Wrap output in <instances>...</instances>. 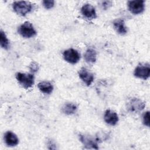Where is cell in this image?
<instances>
[{
	"instance_id": "6da1fadb",
	"label": "cell",
	"mask_w": 150,
	"mask_h": 150,
	"mask_svg": "<svg viewBox=\"0 0 150 150\" xmlns=\"http://www.w3.org/2000/svg\"><path fill=\"white\" fill-rule=\"evenodd\" d=\"M12 8L17 14L25 16L32 10V5L28 1H15L12 4Z\"/></svg>"
},
{
	"instance_id": "7a4b0ae2",
	"label": "cell",
	"mask_w": 150,
	"mask_h": 150,
	"mask_svg": "<svg viewBox=\"0 0 150 150\" xmlns=\"http://www.w3.org/2000/svg\"><path fill=\"white\" fill-rule=\"evenodd\" d=\"M16 79L19 83L26 89L31 87L34 84V76L32 74L18 72L16 74Z\"/></svg>"
},
{
	"instance_id": "3957f363",
	"label": "cell",
	"mask_w": 150,
	"mask_h": 150,
	"mask_svg": "<svg viewBox=\"0 0 150 150\" xmlns=\"http://www.w3.org/2000/svg\"><path fill=\"white\" fill-rule=\"evenodd\" d=\"M18 33L25 38H30L36 35V31L32 24L28 21L25 22L18 28Z\"/></svg>"
},
{
	"instance_id": "277c9868",
	"label": "cell",
	"mask_w": 150,
	"mask_h": 150,
	"mask_svg": "<svg viewBox=\"0 0 150 150\" xmlns=\"http://www.w3.org/2000/svg\"><path fill=\"white\" fill-rule=\"evenodd\" d=\"M127 107L130 112H138L144 108L145 103L139 98H132L128 101Z\"/></svg>"
},
{
	"instance_id": "5b68a950",
	"label": "cell",
	"mask_w": 150,
	"mask_h": 150,
	"mask_svg": "<svg viewBox=\"0 0 150 150\" xmlns=\"http://www.w3.org/2000/svg\"><path fill=\"white\" fill-rule=\"evenodd\" d=\"M145 1L143 0H134L128 2L129 11L133 14H139L144 11Z\"/></svg>"
},
{
	"instance_id": "8992f818",
	"label": "cell",
	"mask_w": 150,
	"mask_h": 150,
	"mask_svg": "<svg viewBox=\"0 0 150 150\" xmlns=\"http://www.w3.org/2000/svg\"><path fill=\"white\" fill-rule=\"evenodd\" d=\"M150 74V67L149 64L138 65L135 69L134 75L138 78L146 80Z\"/></svg>"
},
{
	"instance_id": "52a82bcc",
	"label": "cell",
	"mask_w": 150,
	"mask_h": 150,
	"mask_svg": "<svg viewBox=\"0 0 150 150\" xmlns=\"http://www.w3.org/2000/svg\"><path fill=\"white\" fill-rule=\"evenodd\" d=\"M64 59L68 63L75 64L79 62L80 58V54L77 50L73 49H69L64 50L63 53Z\"/></svg>"
},
{
	"instance_id": "ba28073f",
	"label": "cell",
	"mask_w": 150,
	"mask_h": 150,
	"mask_svg": "<svg viewBox=\"0 0 150 150\" xmlns=\"http://www.w3.org/2000/svg\"><path fill=\"white\" fill-rule=\"evenodd\" d=\"M79 138L80 141L83 144L86 148H93V149H98V138L94 139L93 138L90 137L89 136L86 135H79Z\"/></svg>"
},
{
	"instance_id": "9c48e42d",
	"label": "cell",
	"mask_w": 150,
	"mask_h": 150,
	"mask_svg": "<svg viewBox=\"0 0 150 150\" xmlns=\"http://www.w3.org/2000/svg\"><path fill=\"white\" fill-rule=\"evenodd\" d=\"M79 76L81 80L87 86L91 84L94 80V75L93 73L88 71L86 68H81L79 71Z\"/></svg>"
},
{
	"instance_id": "30bf717a",
	"label": "cell",
	"mask_w": 150,
	"mask_h": 150,
	"mask_svg": "<svg viewBox=\"0 0 150 150\" xmlns=\"http://www.w3.org/2000/svg\"><path fill=\"white\" fill-rule=\"evenodd\" d=\"M81 12L84 17L88 19H93L97 17L95 8L89 4H86L81 7Z\"/></svg>"
},
{
	"instance_id": "8fae6325",
	"label": "cell",
	"mask_w": 150,
	"mask_h": 150,
	"mask_svg": "<svg viewBox=\"0 0 150 150\" xmlns=\"http://www.w3.org/2000/svg\"><path fill=\"white\" fill-rule=\"evenodd\" d=\"M104 120L107 124L114 126L117 124L119 118L115 112L110 110H107L104 113Z\"/></svg>"
},
{
	"instance_id": "7c38bea8",
	"label": "cell",
	"mask_w": 150,
	"mask_h": 150,
	"mask_svg": "<svg viewBox=\"0 0 150 150\" xmlns=\"http://www.w3.org/2000/svg\"><path fill=\"white\" fill-rule=\"evenodd\" d=\"M4 140L9 146H14L18 144L19 139L16 135L11 131L6 132L4 135Z\"/></svg>"
},
{
	"instance_id": "4fadbf2b",
	"label": "cell",
	"mask_w": 150,
	"mask_h": 150,
	"mask_svg": "<svg viewBox=\"0 0 150 150\" xmlns=\"http://www.w3.org/2000/svg\"><path fill=\"white\" fill-rule=\"evenodd\" d=\"M113 25L114 29L119 34L125 35L127 33V30L126 29V27L125 26L124 20L121 19H115L113 22Z\"/></svg>"
},
{
	"instance_id": "5bb4252c",
	"label": "cell",
	"mask_w": 150,
	"mask_h": 150,
	"mask_svg": "<svg viewBox=\"0 0 150 150\" xmlns=\"http://www.w3.org/2000/svg\"><path fill=\"white\" fill-rule=\"evenodd\" d=\"M38 87L39 90L45 94H50L53 90V85L49 81H41L38 83Z\"/></svg>"
},
{
	"instance_id": "9a60e30c",
	"label": "cell",
	"mask_w": 150,
	"mask_h": 150,
	"mask_svg": "<svg viewBox=\"0 0 150 150\" xmlns=\"http://www.w3.org/2000/svg\"><path fill=\"white\" fill-rule=\"evenodd\" d=\"M84 56L85 60L88 63H94L96 61L97 53L93 49H88Z\"/></svg>"
},
{
	"instance_id": "2e32d148",
	"label": "cell",
	"mask_w": 150,
	"mask_h": 150,
	"mask_svg": "<svg viewBox=\"0 0 150 150\" xmlns=\"http://www.w3.org/2000/svg\"><path fill=\"white\" fill-rule=\"evenodd\" d=\"M77 110L76 105L73 103H66L62 107V111L67 115H72L74 114Z\"/></svg>"
},
{
	"instance_id": "e0dca14e",
	"label": "cell",
	"mask_w": 150,
	"mask_h": 150,
	"mask_svg": "<svg viewBox=\"0 0 150 150\" xmlns=\"http://www.w3.org/2000/svg\"><path fill=\"white\" fill-rule=\"evenodd\" d=\"M0 45L4 49H8L9 46V40L5 33L2 30L0 32Z\"/></svg>"
},
{
	"instance_id": "ac0fdd59",
	"label": "cell",
	"mask_w": 150,
	"mask_h": 150,
	"mask_svg": "<svg viewBox=\"0 0 150 150\" xmlns=\"http://www.w3.org/2000/svg\"><path fill=\"white\" fill-rule=\"evenodd\" d=\"M42 3L44 7L47 9H51L54 5V1L53 0H45Z\"/></svg>"
},
{
	"instance_id": "d6986e66",
	"label": "cell",
	"mask_w": 150,
	"mask_h": 150,
	"mask_svg": "<svg viewBox=\"0 0 150 150\" xmlns=\"http://www.w3.org/2000/svg\"><path fill=\"white\" fill-rule=\"evenodd\" d=\"M143 123L145 125L149 127V112L146 111L143 115Z\"/></svg>"
},
{
	"instance_id": "ffe728a7",
	"label": "cell",
	"mask_w": 150,
	"mask_h": 150,
	"mask_svg": "<svg viewBox=\"0 0 150 150\" xmlns=\"http://www.w3.org/2000/svg\"><path fill=\"white\" fill-rule=\"evenodd\" d=\"M29 67L30 70L33 73H35L39 70V65L36 62H31V63L29 64Z\"/></svg>"
},
{
	"instance_id": "44dd1931",
	"label": "cell",
	"mask_w": 150,
	"mask_h": 150,
	"mask_svg": "<svg viewBox=\"0 0 150 150\" xmlns=\"http://www.w3.org/2000/svg\"><path fill=\"white\" fill-rule=\"evenodd\" d=\"M101 5L102 8L104 9H107V8H109L111 5V2L109 1H102L101 2Z\"/></svg>"
}]
</instances>
